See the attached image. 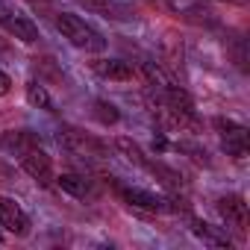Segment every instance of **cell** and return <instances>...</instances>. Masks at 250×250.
<instances>
[{
  "label": "cell",
  "instance_id": "cell-1",
  "mask_svg": "<svg viewBox=\"0 0 250 250\" xmlns=\"http://www.w3.org/2000/svg\"><path fill=\"white\" fill-rule=\"evenodd\" d=\"M56 30H59L62 39H68L77 50H85V53H103V50H106V39H103L91 24H85L80 15L59 12V15H56Z\"/></svg>",
  "mask_w": 250,
  "mask_h": 250
},
{
  "label": "cell",
  "instance_id": "cell-2",
  "mask_svg": "<svg viewBox=\"0 0 250 250\" xmlns=\"http://www.w3.org/2000/svg\"><path fill=\"white\" fill-rule=\"evenodd\" d=\"M0 27H3L9 36H15L18 42H24V44H36L39 42L36 21H30L27 15H21L12 3H6V0H0Z\"/></svg>",
  "mask_w": 250,
  "mask_h": 250
},
{
  "label": "cell",
  "instance_id": "cell-3",
  "mask_svg": "<svg viewBox=\"0 0 250 250\" xmlns=\"http://www.w3.org/2000/svg\"><path fill=\"white\" fill-rule=\"evenodd\" d=\"M215 127L221 133L224 153L232 156V159H244L247 150H250V133H247V127H241V124H235V121H224V118H215Z\"/></svg>",
  "mask_w": 250,
  "mask_h": 250
},
{
  "label": "cell",
  "instance_id": "cell-4",
  "mask_svg": "<svg viewBox=\"0 0 250 250\" xmlns=\"http://www.w3.org/2000/svg\"><path fill=\"white\" fill-rule=\"evenodd\" d=\"M218 215L227 224V229H232L238 238L247 235V203L241 194H227L218 200Z\"/></svg>",
  "mask_w": 250,
  "mask_h": 250
},
{
  "label": "cell",
  "instance_id": "cell-5",
  "mask_svg": "<svg viewBox=\"0 0 250 250\" xmlns=\"http://www.w3.org/2000/svg\"><path fill=\"white\" fill-rule=\"evenodd\" d=\"M118 194H121L124 203H130V206H136V209H145V212H156V215H162V212H174L171 197H162V194H153V191H145V188L121 186Z\"/></svg>",
  "mask_w": 250,
  "mask_h": 250
},
{
  "label": "cell",
  "instance_id": "cell-6",
  "mask_svg": "<svg viewBox=\"0 0 250 250\" xmlns=\"http://www.w3.org/2000/svg\"><path fill=\"white\" fill-rule=\"evenodd\" d=\"M18 159H21L24 174H30L39 186H44V188L53 186V180H56V174H53V162H50V156H47L42 147H33V150H27V153L18 156Z\"/></svg>",
  "mask_w": 250,
  "mask_h": 250
},
{
  "label": "cell",
  "instance_id": "cell-7",
  "mask_svg": "<svg viewBox=\"0 0 250 250\" xmlns=\"http://www.w3.org/2000/svg\"><path fill=\"white\" fill-rule=\"evenodd\" d=\"M0 227L18 238L30 235V215L12 197H3V194H0Z\"/></svg>",
  "mask_w": 250,
  "mask_h": 250
},
{
  "label": "cell",
  "instance_id": "cell-8",
  "mask_svg": "<svg viewBox=\"0 0 250 250\" xmlns=\"http://www.w3.org/2000/svg\"><path fill=\"white\" fill-rule=\"evenodd\" d=\"M91 71L103 80H115V83H130L136 77V68L130 62H124V59H94L88 62Z\"/></svg>",
  "mask_w": 250,
  "mask_h": 250
},
{
  "label": "cell",
  "instance_id": "cell-9",
  "mask_svg": "<svg viewBox=\"0 0 250 250\" xmlns=\"http://www.w3.org/2000/svg\"><path fill=\"white\" fill-rule=\"evenodd\" d=\"M53 186H56V188H62L65 194L77 197V200H85V197H91V194H94V186H91V180H88L85 174H74V171H65V174H59V177L53 180Z\"/></svg>",
  "mask_w": 250,
  "mask_h": 250
},
{
  "label": "cell",
  "instance_id": "cell-10",
  "mask_svg": "<svg viewBox=\"0 0 250 250\" xmlns=\"http://www.w3.org/2000/svg\"><path fill=\"white\" fill-rule=\"evenodd\" d=\"M191 232H194L203 244H209V247H215V250H232V238H229L227 229H218V227H212V224L194 218V221H191Z\"/></svg>",
  "mask_w": 250,
  "mask_h": 250
},
{
  "label": "cell",
  "instance_id": "cell-11",
  "mask_svg": "<svg viewBox=\"0 0 250 250\" xmlns=\"http://www.w3.org/2000/svg\"><path fill=\"white\" fill-rule=\"evenodd\" d=\"M3 147H6L9 153H15V156H24L27 150L39 147V136L30 133V130H9V133L3 136Z\"/></svg>",
  "mask_w": 250,
  "mask_h": 250
},
{
  "label": "cell",
  "instance_id": "cell-12",
  "mask_svg": "<svg viewBox=\"0 0 250 250\" xmlns=\"http://www.w3.org/2000/svg\"><path fill=\"white\" fill-rule=\"evenodd\" d=\"M83 3L88 6V9H97V12H103L106 18H133V9L127 6V3H118V0H83Z\"/></svg>",
  "mask_w": 250,
  "mask_h": 250
},
{
  "label": "cell",
  "instance_id": "cell-13",
  "mask_svg": "<svg viewBox=\"0 0 250 250\" xmlns=\"http://www.w3.org/2000/svg\"><path fill=\"white\" fill-rule=\"evenodd\" d=\"M115 150L127 159V162H133V165H139V168H145L147 165V156L142 153V147L133 142V139H127V136H121V139H115Z\"/></svg>",
  "mask_w": 250,
  "mask_h": 250
},
{
  "label": "cell",
  "instance_id": "cell-14",
  "mask_svg": "<svg viewBox=\"0 0 250 250\" xmlns=\"http://www.w3.org/2000/svg\"><path fill=\"white\" fill-rule=\"evenodd\" d=\"M145 171H150L162 186H168V188H180V171H174V168H168V165H162V162H150L147 159V165H145Z\"/></svg>",
  "mask_w": 250,
  "mask_h": 250
},
{
  "label": "cell",
  "instance_id": "cell-15",
  "mask_svg": "<svg viewBox=\"0 0 250 250\" xmlns=\"http://www.w3.org/2000/svg\"><path fill=\"white\" fill-rule=\"evenodd\" d=\"M27 100H30V106H36V109L53 112V100H50L47 88H44L39 80H30V83H27Z\"/></svg>",
  "mask_w": 250,
  "mask_h": 250
},
{
  "label": "cell",
  "instance_id": "cell-16",
  "mask_svg": "<svg viewBox=\"0 0 250 250\" xmlns=\"http://www.w3.org/2000/svg\"><path fill=\"white\" fill-rule=\"evenodd\" d=\"M94 118L103 124V127H112V124L121 121V112H118V106L109 103V100H94Z\"/></svg>",
  "mask_w": 250,
  "mask_h": 250
},
{
  "label": "cell",
  "instance_id": "cell-17",
  "mask_svg": "<svg viewBox=\"0 0 250 250\" xmlns=\"http://www.w3.org/2000/svg\"><path fill=\"white\" fill-rule=\"evenodd\" d=\"M171 147H174V150H180V153H188L194 162H203V165H209V156H206V150H203V147H197V145H191V142H174Z\"/></svg>",
  "mask_w": 250,
  "mask_h": 250
},
{
  "label": "cell",
  "instance_id": "cell-18",
  "mask_svg": "<svg viewBox=\"0 0 250 250\" xmlns=\"http://www.w3.org/2000/svg\"><path fill=\"white\" fill-rule=\"evenodd\" d=\"M153 150H156V153H165V150H171V142L165 139V133H156V139H153Z\"/></svg>",
  "mask_w": 250,
  "mask_h": 250
},
{
  "label": "cell",
  "instance_id": "cell-19",
  "mask_svg": "<svg viewBox=\"0 0 250 250\" xmlns=\"http://www.w3.org/2000/svg\"><path fill=\"white\" fill-rule=\"evenodd\" d=\"M9 91H12V80H9V74L0 71V97H6Z\"/></svg>",
  "mask_w": 250,
  "mask_h": 250
},
{
  "label": "cell",
  "instance_id": "cell-20",
  "mask_svg": "<svg viewBox=\"0 0 250 250\" xmlns=\"http://www.w3.org/2000/svg\"><path fill=\"white\" fill-rule=\"evenodd\" d=\"M27 3H30L33 9H42V12H47V9H50V0H27Z\"/></svg>",
  "mask_w": 250,
  "mask_h": 250
},
{
  "label": "cell",
  "instance_id": "cell-21",
  "mask_svg": "<svg viewBox=\"0 0 250 250\" xmlns=\"http://www.w3.org/2000/svg\"><path fill=\"white\" fill-rule=\"evenodd\" d=\"M224 3H247V0H224Z\"/></svg>",
  "mask_w": 250,
  "mask_h": 250
}]
</instances>
